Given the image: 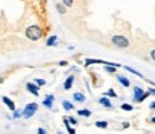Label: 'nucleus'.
Here are the masks:
<instances>
[{"label":"nucleus","instance_id":"nucleus-1","mask_svg":"<svg viewBox=\"0 0 155 134\" xmlns=\"http://www.w3.org/2000/svg\"><path fill=\"white\" fill-rule=\"evenodd\" d=\"M26 38L30 40H33V42H38L39 39H42V36H43V30L42 28H39L38 25H30L29 28H26Z\"/></svg>","mask_w":155,"mask_h":134},{"label":"nucleus","instance_id":"nucleus-2","mask_svg":"<svg viewBox=\"0 0 155 134\" xmlns=\"http://www.w3.org/2000/svg\"><path fill=\"white\" fill-rule=\"evenodd\" d=\"M38 108H39L38 102H29V104H26V107L22 110V117L23 118H32L35 114H36Z\"/></svg>","mask_w":155,"mask_h":134},{"label":"nucleus","instance_id":"nucleus-3","mask_svg":"<svg viewBox=\"0 0 155 134\" xmlns=\"http://www.w3.org/2000/svg\"><path fill=\"white\" fill-rule=\"evenodd\" d=\"M112 43L115 45L116 48H121V49H125L129 46V39L125 38V36H122V35H115L114 38H112Z\"/></svg>","mask_w":155,"mask_h":134},{"label":"nucleus","instance_id":"nucleus-4","mask_svg":"<svg viewBox=\"0 0 155 134\" xmlns=\"http://www.w3.org/2000/svg\"><path fill=\"white\" fill-rule=\"evenodd\" d=\"M26 89H28L30 94H33L35 97H39V87L35 82H28L26 84Z\"/></svg>","mask_w":155,"mask_h":134},{"label":"nucleus","instance_id":"nucleus-5","mask_svg":"<svg viewBox=\"0 0 155 134\" xmlns=\"http://www.w3.org/2000/svg\"><path fill=\"white\" fill-rule=\"evenodd\" d=\"M53 101H55V95L53 94L46 95V97H45V100H43V105L50 110V108H53Z\"/></svg>","mask_w":155,"mask_h":134},{"label":"nucleus","instance_id":"nucleus-6","mask_svg":"<svg viewBox=\"0 0 155 134\" xmlns=\"http://www.w3.org/2000/svg\"><path fill=\"white\" fill-rule=\"evenodd\" d=\"M2 101L5 102V105L10 110V111H15L16 110V104H15V101H12L9 97H2Z\"/></svg>","mask_w":155,"mask_h":134},{"label":"nucleus","instance_id":"nucleus-7","mask_svg":"<svg viewBox=\"0 0 155 134\" xmlns=\"http://www.w3.org/2000/svg\"><path fill=\"white\" fill-rule=\"evenodd\" d=\"M144 92L145 91L141 88V87H134V100H132L134 102H138V98L144 94Z\"/></svg>","mask_w":155,"mask_h":134},{"label":"nucleus","instance_id":"nucleus-8","mask_svg":"<svg viewBox=\"0 0 155 134\" xmlns=\"http://www.w3.org/2000/svg\"><path fill=\"white\" fill-rule=\"evenodd\" d=\"M116 78H118V81L122 84V87H125V88H128V87H131V82H129V79L127 78V77H124V75H116Z\"/></svg>","mask_w":155,"mask_h":134},{"label":"nucleus","instance_id":"nucleus-9","mask_svg":"<svg viewBox=\"0 0 155 134\" xmlns=\"http://www.w3.org/2000/svg\"><path fill=\"white\" fill-rule=\"evenodd\" d=\"M95 64H102L104 65V61L102 59H94V58H86L85 59V67L86 68L91 67V65H95Z\"/></svg>","mask_w":155,"mask_h":134},{"label":"nucleus","instance_id":"nucleus-10","mask_svg":"<svg viewBox=\"0 0 155 134\" xmlns=\"http://www.w3.org/2000/svg\"><path fill=\"white\" fill-rule=\"evenodd\" d=\"M73 81H75V77H73V75H69L66 78V81H65V84H63V88L66 89V91L71 89L73 87Z\"/></svg>","mask_w":155,"mask_h":134},{"label":"nucleus","instance_id":"nucleus-11","mask_svg":"<svg viewBox=\"0 0 155 134\" xmlns=\"http://www.w3.org/2000/svg\"><path fill=\"white\" fill-rule=\"evenodd\" d=\"M73 101H76L79 104H83V102L86 101V97H85L82 92H75V94H73Z\"/></svg>","mask_w":155,"mask_h":134},{"label":"nucleus","instance_id":"nucleus-12","mask_svg":"<svg viewBox=\"0 0 155 134\" xmlns=\"http://www.w3.org/2000/svg\"><path fill=\"white\" fill-rule=\"evenodd\" d=\"M46 46H58V36L56 35H52V36H49L48 38V40H46Z\"/></svg>","mask_w":155,"mask_h":134},{"label":"nucleus","instance_id":"nucleus-13","mask_svg":"<svg viewBox=\"0 0 155 134\" xmlns=\"http://www.w3.org/2000/svg\"><path fill=\"white\" fill-rule=\"evenodd\" d=\"M99 104H102V105L106 107V108H111V107H112V104H111V101H109V98H108V97H105V95L99 98Z\"/></svg>","mask_w":155,"mask_h":134},{"label":"nucleus","instance_id":"nucleus-14","mask_svg":"<svg viewBox=\"0 0 155 134\" xmlns=\"http://www.w3.org/2000/svg\"><path fill=\"white\" fill-rule=\"evenodd\" d=\"M62 107H63V110H66V111H72L73 110V104L71 102V101H68V100L62 101Z\"/></svg>","mask_w":155,"mask_h":134},{"label":"nucleus","instance_id":"nucleus-15","mask_svg":"<svg viewBox=\"0 0 155 134\" xmlns=\"http://www.w3.org/2000/svg\"><path fill=\"white\" fill-rule=\"evenodd\" d=\"M91 114H92V112H91V110H88V108H85V110H78V115H79V117H91Z\"/></svg>","mask_w":155,"mask_h":134},{"label":"nucleus","instance_id":"nucleus-16","mask_svg":"<svg viewBox=\"0 0 155 134\" xmlns=\"http://www.w3.org/2000/svg\"><path fill=\"white\" fill-rule=\"evenodd\" d=\"M124 68H125L127 71H129V72H132L134 75H137V77H139V78H142V79H144V75H142V74L139 72V71H137V69H134V68H131V67H125V65H124Z\"/></svg>","mask_w":155,"mask_h":134},{"label":"nucleus","instance_id":"nucleus-17","mask_svg":"<svg viewBox=\"0 0 155 134\" xmlns=\"http://www.w3.org/2000/svg\"><path fill=\"white\" fill-rule=\"evenodd\" d=\"M56 10L59 12L61 15H65V13H66V7L62 5V3H56Z\"/></svg>","mask_w":155,"mask_h":134},{"label":"nucleus","instance_id":"nucleus-18","mask_svg":"<svg viewBox=\"0 0 155 134\" xmlns=\"http://www.w3.org/2000/svg\"><path fill=\"white\" fill-rule=\"evenodd\" d=\"M105 97H112V98H118V94H116L115 91H114V89H108V91H106L105 92Z\"/></svg>","mask_w":155,"mask_h":134},{"label":"nucleus","instance_id":"nucleus-19","mask_svg":"<svg viewBox=\"0 0 155 134\" xmlns=\"http://www.w3.org/2000/svg\"><path fill=\"white\" fill-rule=\"evenodd\" d=\"M121 108L124 110V111H128V112L132 111V110H134V107L131 105V104H127V102H124V104L121 105Z\"/></svg>","mask_w":155,"mask_h":134},{"label":"nucleus","instance_id":"nucleus-20","mask_svg":"<svg viewBox=\"0 0 155 134\" xmlns=\"http://www.w3.org/2000/svg\"><path fill=\"white\" fill-rule=\"evenodd\" d=\"M33 82L36 85H38V87H45V85H46V81H45V79H42V78H36V79H33Z\"/></svg>","mask_w":155,"mask_h":134},{"label":"nucleus","instance_id":"nucleus-21","mask_svg":"<svg viewBox=\"0 0 155 134\" xmlns=\"http://www.w3.org/2000/svg\"><path fill=\"white\" fill-rule=\"evenodd\" d=\"M95 125H96L98 129H106V127H108V123H106V121H96Z\"/></svg>","mask_w":155,"mask_h":134},{"label":"nucleus","instance_id":"nucleus-22","mask_svg":"<svg viewBox=\"0 0 155 134\" xmlns=\"http://www.w3.org/2000/svg\"><path fill=\"white\" fill-rule=\"evenodd\" d=\"M68 123H69V125H76L78 124V120L75 117H66Z\"/></svg>","mask_w":155,"mask_h":134},{"label":"nucleus","instance_id":"nucleus-23","mask_svg":"<svg viewBox=\"0 0 155 134\" xmlns=\"http://www.w3.org/2000/svg\"><path fill=\"white\" fill-rule=\"evenodd\" d=\"M20 117H22V110H17L16 108V110L13 111V118H16L17 120V118H20Z\"/></svg>","mask_w":155,"mask_h":134},{"label":"nucleus","instance_id":"nucleus-24","mask_svg":"<svg viewBox=\"0 0 155 134\" xmlns=\"http://www.w3.org/2000/svg\"><path fill=\"white\" fill-rule=\"evenodd\" d=\"M62 5L65 7H71L73 5V0H62Z\"/></svg>","mask_w":155,"mask_h":134},{"label":"nucleus","instance_id":"nucleus-25","mask_svg":"<svg viewBox=\"0 0 155 134\" xmlns=\"http://www.w3.org/2000/svg\"><path fill=\"white\" fill-rule=\"evenodd\" d=\"M105 71L108 74H116V68H114V67H105Z\"/></svg>","mask_w":155,"mask_h":134},{"label":"nucleus","instance_id":"nucleus-26","mask_svg":"<svg viewBox=\"0 0 155 134\" xmlns=\"http://www.w3.org/2000/svg\"><path fill=\"white\" fill-rule=\"evenodd\" d=\"M148 95H150L148 92H144V94H142V95H141V97L138 98V104H139V102H142V101L147 100V98H148Z\"/></svg>","mask_w":155,"mask_h":134},{"label":"nucleus","instance_id":"nucleus-27","mask_svg":"<svg viewBox=\"0 0 155 134\" xmlns=\"http://www.w3.org/2000/svg\"><path fill=\"white\" fill-rule=\"evenodd\" d=\"M38 134H48V131H46L43 127H39V129H38Z\"/></svg>","mask_w":155,"mask_h":134},{"label":"nucleus","instance_id":"nucleus-28","mask_svg":"<svg viewBox=\"0 0 155 134\" xmlns=\"http://www.w3.org/2000/svg\"><path fill=\"white\" fill-rule=\"evenodd\" d=\"M59 65H61V67H68V65H69V62L68 61H61L59 62Z\"/></svg>","mask_w":155,"mask_h":134},{"label":"nucleus","instance_id":"nucleus-29","mask_svg":"<svg viewBox=\"0 0 155 134\" xmlns=\"http://www.w3.org/2000/svg\"><path fill=\"white\" fill-rule=\"evenodd\" d=\"M154 92H155L154 88H150V89H148V94H150V95H154Z\"/></svg>","mask_w":155,"mask_h":134},{"label":"nucleus","instance_id":"nucleus-30","mask_svg":"<svg viewBox=\"0 0 155 134\" xmlns=\"http://www.w3.org/2000/svg\"><path fill=\"white\" fill-rule=\"evenodd\" d=\"M154 108H155V102L152 101V102L150 104V110H154Z\"/></svg>","mask_w":155,"mask_h":134},{"label":"nucleus","instance_id":"nucleus-31","mask_svg":"<svg viewBox=\"0 0 155 134\" xmlns=\"http://www.w3.org/2000/svg\"><path fill=\"white\" fill-rule=\"evenodd\" d=\"M150 55H151V59L154 61V58H155V52H154V50H151V53H150Z\"/></svg>","mask_w":155,"mask_h":134},{"label":"nucleus","instance_id":"nucleus-32","mask_svg":"<svg viewBox=\"0 0 155 134\" xmlns=\"http://www.w3.org/2000/svg\"><path fill=\"white\" fill-rule=\"evenodd\" d=\"M122 127H124V129H128V127H129V123H124L122 124Z\"/></svg>","mask_w":155,"mask_h":134},{"label":"nucleus","instance_id":"nucleus-33","mask_svg":"<svg viewBox=\"0 0 155 134\" xmlns=\"http://www.w3.org/2000/svg\"><path fill=\"white\" fill-rule=\"evenodd\" d=\"M150 123H151V124L155 123V117H151V118H150Z\"/></svg>","mask_w":155,"mask_h":134},{"label":"nucleus","instance_id":"nucleus-34","mask_svg":"<svg viewBox=\"0 0 155 134\" xmlns=\"http://www.w3.org/2000/svg\"><path fill=\"white\" fill-rule=\"evenodd\" d=\"M68 49H69V50H73V49H75V46H73V45H71V46H68Z\"/></svg>","mask_w":155,"mask_h":134},{"label":"nucleus","instance_id":"nucleus-35","mask_svg":"<svg viewBox=\"0 0 155 134\" xmlns=\"http://www.w3.org/2000/svg\"><path fill=\"white\" fill-rule=\"evenodd\" d=\"M56 134H63V133L62 131H56Z\"/></svg>","mask_w":155,"mask_h":134}]
</instances>
